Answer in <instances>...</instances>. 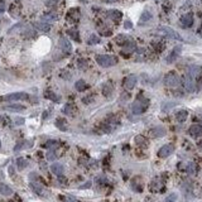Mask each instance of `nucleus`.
<instances>
[{"instance_id":"b1692460","label":"nucleus","mask_w":202,"mask_h":202,"mask_svg":"<svg viewBox=\"0 0 202 202\" xmlns=\"http://www.w3.org/2000/svg\"><path fill=\"white\" fill-rule=\"evenodd\" d=\"M17 166L22 171V169H24L27 166H28V162H27V159H24V158H18L17 159Z\"/></svg>"},{"instance_id":"1a4fd4ad","label":"nucleus","mask_w":202,"mask_h":202,"mask_svg":"<svg viewBox=\"0 0 202 202\" xmlns=\"http://www.w3.org/2000/svg\"><path fill=\"white\" fill-rule=\"evenodd\" d=\"M188 133H190V135H192L195 138L202 137V125H198V124L191 125L190 129H188Z\"/></svg>"},{"instance_id":"bb28decb","label":"nucleus","mask_w":202,"mask_h":202,"mask_svg":"<svg viewBox=\"0 0 202 202\" xmlns=\"http://www.w3.org/2000/svg\"><path fill=\"white\" fill-rule=\"evenodd\" d=\"M139 181V177H138V179H137V177L133 179V188L135 191H138V192H140L142 190H143V186H142V183H137Z\"/></svg>"},{"instance_id":"4be33fe9","label":"nucleus","mask_w":202,"mask_h":202,"mask_svg":"<svg viewBox=\"0 0 202 202\" xmlns=\"http://www.w3.org/2000/svg\"><path fill=\"white\" fill-rule=\"evenodd\" d=\"M128 40H129V37L128 35H124V34H120V35L116 37V43H119L121 46H124L128 42Z\"/></svg>"},{"instance_id":"9b49d317","label":"nucleus","mask_w":202,"mask_h":202,"mask_svg":"<svg viewBox=\"0 0 202 202\" xmlns=\"http://www.w3.org/2000/svg\"><path fill=\"white\" fill-rule=\"evenodd\" d=\"M166 129L163 128V126H155V128H153L152 129V131H150V135L153 137V138H162V137H164L166 135Z\"/></svg>"},{"instance_id":"5701e85b","label":"nucleus","mask_w":202,"mask_h":202,"mask_svg":"<svg viewBox=\"0 0 202 202\" xmlns=\"http://www.w3.org/2000/svg\"><path fill=\"white\" fill-rule=\"evenodd\" d=\"M150 19H152V14L148 10H145L142 14V17H140V24L142 23H146L148 20H150Z\"/></svg>"},{"instance_id":"39448f33","label":"nucleus","mask_w":202,"mask_h":202,"mask_svg":"<svg viewBox=\"0 0 202 202\" xmlns=\"http://www.w3.org/2000/svg\"><path fill=\"white\" fill-rule=\"evenodd\" d=\"M159 31L163 33L166 37H168V38H172L174 40H182V37L176 31H173L172 28H169V27H160Z\"/></svg>"},{"instance_id":"0eeeda50","label":"nucleus","mask_w":202,"mask_h":202,"mask_svg":"<svg viewBox=\"0 0 202 202\" xmlns=\"http://www.w3.org/2000/svg\"><path fill=\"white\" fill-rule=\"evenodd\" d=\"M137 82H138V78H137V76L130 75V76H128V77L124 80V87H125L126 90H131V89L135 87Z\"/></svg>"},{"instance_id":"9d476101","label":"nucleus","mask_w":202,"mask_h":202,"mask_svg":"<svg viewBox=\"0 0 202 202\" xmlns=\"http://www.w3.org/2000/svg\"><path fill=\"white\" fill-rule=\"evenodd\" d=\"M181 24L183 28H190L193 24V15L192 14H186L181 18Z\"/></svg>"},{"instance_id":"473e14b6","label":"nucleus","mask_w":202,"mask_h":202,"mask_svg":"<svg viewBox=\"0 0 202 202\" xmlns=\"http://www.w3.org/2000/svg\"><path fill=\"white\" fill-rule=\"evenodd\" d=\"M56 158H57V154H56L55 152H52V150H51V152L47 153V159H48V160H55Z\"/></svg>"},{"instance_id":"72a5a7b5","label":"nucleus","mask_w":202,"mask_h":202,"mask_svg":"<svg viewBox=\"0 0 202 202\" xmlns=\"http://www.w3.org/2000/svg\"><path fill=\"white\" fill-rule=\"evenodd\" d=\"M176 201H177V196L173 193V195L168 196V197L166 198V201H164V202H176Z\"/></svg>"},{"instance_id":"7c9ffc66","label":"nucleus","mask_w":202,"mask_h":202,"mask_svg":"<svg viewBox=\"0 0 202 202\" xmlns=\"http://www.w3.org/2000/svg\"><path fill=\"white\" fill-rule=\"evenodd\" d=\"M37 27H38L40 31H44V32H48V31H49V25L46 24V23H38Z\"/></svg>"},{"instance_id":"423d86ee","label":"nucleus","mask_w":202,"mask_h":202,"mask_svg":"<svg viewBox=\"0 0 202 202\" xmlns=\"http://www.w3.org/2000/svg\"><path fill=\"white\" fill-rule=\"evenodd\" d=\"M173 150H174V146L172 144H166L158 150V157L159 158H167L173 153Z\"/></svg>"},{"instance_id":"aec40b11","label":"nucleus","mask_w":202,"mask_h":202,"mask_svg":"<svg viewBox=\"0 0 202 202\" xmlns=\"http://www.w3.org/2000/svg\"><path fill=\"white\" fill-rule=\"evenodd\" d=\"M187 116H188L187 110H178L176 113V119L179 121V123H183V121L187 119Z\"/></svg>"},{"instance_id":"a211bd4d","label":"nucleus","mask_w":202,"mask_h":202,"mask_svg":"<svg viewBox=\"0 0 202 202\" xmlns=\"http://www.w3.org/2000/svg\"><path fill=\"white\" fill-rule=\"evenodd\" d=\"M0 193H2L3 196H10L13 195V190L5 183H2L0 184Z\"/></svg>"},{"instance_id":"c756f323","label":"nucleus","mask_w":202,"mask_h":202,"mask_svg":"<svg viewBox=\"0 0 202 202\" xmlns=\"http://www.w3.org/2000/svg\"><path fill=\"white\" fill-rule=\"evenodd\" d=\"M99 42H100V38L96 37V35H91V37L89 38V44H96V43H99Z\"/></svg>"},{"instance_id":"ea45409f","label":"nucleus","mask_w":202,"mask_h":202,"mask_svg":"<svg viewBox=\"0 0 202 202\" xmlns=\"http://www.w3.org/2000/svg\"><path fill=\"white\" fill-rule=\"evenodd\" d=\"M124 27H125L126 29H129V28H131V27H133V24H131V23H130L129 20H126V22L124 23Z\"/></svg>"},{"instance_id":"79ce46f5","label":"nucleus","mask_w":202,"mask_h":202,"mask_svg":"<svg viewBox=\"0 0 202 202\" xmlns=\"http://www.w3.org/2000/svg\"><path fill=\"white\" fill-rule=\"evenodd\" d=\"M198 146H200L201 149H202V142H200V143H198Z\"/></svg>"},{"instance_id":"c9c22d12","label":"nucleus","mask_w":202,"mask_h":202,"mask_svg":"<svg viewBox=\"0 0 202 202\" xmlns=\"http://www.w3.org/2000/svg\"><path fill=\"white\" fill-rule=\"evenodd\" d=\"M71 109H72V105H66L63 113L64 114H71Z\"/></svg>"},{"instance_id":"c03bdc74","label":"nucleus","mask_w":202,"mask_h":202,"mask_svg":"<svg viewBox=\"0 0 202 202\" xmlns=\"http://www.w3.org/2000/svg\"><path fill=\"white\" fill-rule=\"evenodd\" d=\"M0 146H2V142H0Z\"/></svg>"},{"instance_id":"f704fd0d","label":"nucleus","mask_w":202,"mask_h":202,"mask_svg":"<svg viewBox=\"0 0 202 202\" xmlns=\"http://www.w3.org/2000/svg\"><path fill=\"white\" fill-rule=\"evenodd\" d=\"M135 142H137L138 144H146V142H145V139H144L143 137H140V135H138V137L135 138Z\"/></svg>"},{"instance_id":"a19ab883","label":"nucleus","mask_w":202,"mask_h":202,"mask_svg":"<svg viewBox=\"0 0 202 202\" xmlns=\"http://www.w3.org/2000/svg\"><path fill=\"white\" fill-rule=\"evenodd\" d=\"M106 3H116V2H119V0H105Z\"/></svg>"},{"instance_id":"412c9836","label":"nucleus","mask_w":202,"mask_h":202,"mask_svg":"<svg viewBox=\"0 0 202 202\" xmlns=\"http://www.w3.org/2000/svg\"><path fill=\"white\" fill-rule=\"evenodd\" d=\"M111 92H113V86L110 84H105L102 86V93H104L105 96H110Z\"/></svg>"},{"instance_id":"6e6552de","label":"nucleus","mask_w":202,"mask_h":202,"mask_svg":"<svg viewBox=\"0 0 202 202\" xmlns=\"http://www.w3.org/2000/svg\"><path fill=\"white\" fill-rule=\"evenodd\" d=\"M183 86H184V89L188 91V92H193L195 91V81H193V78L191 77V76H184V78H183Z\"/></svg>"},{"instance_id":"37998d69","label":"nucleus","mask_w":202,"mask_h":202,"mask_svg":"<svg viewBox=\"0 0 202 202\" xmlns=\"http://www.w3.org/2000/svg\"><path fill=\"white\" fill-rule=\"evenodd\" d=\"M198 86H200V87L202 89V80H201V82H200V85H198Z\"/></svg>"},{"instance_id":"20e7f679","label":"nucleus","mask_w":202,"mask_h":202,"mask_svg":"<svg viewBox=\"0 0 202 202\" xmlns=\"http://www.w3.org/2000/svg\"><path fill=\"white\" fill-rule=\"evenodd\" d=\"M23 99H28V95L25 92H14V93H9V95L2 96L0 101H18Z\"/></svg>"},{"instance_id":"c85d7f7f","label":"nucleus","mask_w":202,"mask_h":202,"mask_svg":"<svg viewBox=\"0 0 202 202\" xmlns=\"http://www.w3.org/2000/svg\"><path fill=\"white\" fill-rule=\"evenodd\" d=\"M56 125H57V128L61 129V130H67V128H66V123L63 121V119H58V120L56 121Z\"/></svg>"},{"instance_id":"ddd939ff","label":"nucleus","mask_w":202,"mask_h":202,"mask_svg":"<svg viewBox=\"0 0 202 202\" xmlns=\"http://www.w3.org/2000/svg\"><path fill=\"white\" fill-rule=\"evenodd\" d=\"M163 188H164V184L163 182H162L160 179H154L152 183H150V191H154V192H160V191H163Z\"/></svg>"},{"instance_id":"f3484780","label":"nucleus","mask_w":202,"mask_h":202,"mask_svg":"<svg viewBox=\"0 0 202 202\" xmlns=\"http://www.w3.org/2000/svg\"><path fill=\"white\" fill-rule=\"evenodd\" d=\"M107 15H109V18H111L115 22H119L121 19V17H123V14H121L119 10H109V11H107Z\"/></svg>"},{"instance_id":"4468645a","label":"nucleus","mask_w":202,"mask_h":202,"mask_svg":"<svg viewBox=\"0 0 202 202\" xmlns=\"http://www.w3.org/2000/svg\"><path fill=\"white\" fill-rule=\"evenodd\" d=\"M51 171H52L53 174H56V176L61 177L62 174H63V172H64V168H63V166L60 164V163H53V164L51 166Z\"/></svg>"},{"instance_id":"393cba45","label":"nucleus","mask_w":202,"mask_h":202,"mask_svg":"<svg viewBox=\"0 0 202 202\" xmlns=\"http://www.w3.org/2000/svg\"><path fill=\"white\" fill-rule=\"evenodd\" d=\"M75 87L77 91H84L86 89V84H85V81L84 80H78L77 82L75 84Z\"/></svg>"},{"instance_id":"58836bf2","label":"nucleus","mask_w":202,"mask_h":202,"mask_svg":"<svg viewBox=\"0 0 202 202\" xmlns=\"http://www.w3.org/2000/svg\"><path fill=\"white\" fill-rule=\"evenodd\" d=\"M56 144H57V142L49 140V142H47V143H46V146H47V148H49V146H52V145H56Z\"/></svg>"},{"instance_id":"2eb2a0df","label":"nucleus","mask_w":202,"mask_h":202,"mask_svg":"<svg viewBox=\"0 0 202 202\" xmlns=\"http://www.w3.org/2000/svg\"><path fill=\"white\" fill-rule=\"evenodd\" d=\"M179 53H181V47H176L172 52H171V55L167 57V62L168 63H172V62H174L177 58H178V56H179Z\"/></svg>"},{"instance_id":"e433bc0d","label":"nucleus","mask_w":202,"mask_h":202,"mask_svg":"<svg viewBox=\"0 0 202 202\" xmlns=\"http://www.w3.org/2000/svg\"><path fill=\"white\" fill-rule=\"evenodd\" d=\"M68 34H70V35H72V37H73L76 40H78V34H77V32H76V31H73V32H72V31H70V32H68Z\"/></svg>"},{"instance_id":"a878e982","label":"nucleus","mask_w":202,"mask_h":202,"mask_svg":"<svg viewBox=\"0 0 202 202\" xmlns=\"http://www.w3.org/2000/svg\"><path fill=\"white\" fill-rule=\"evenodd\" d=\"M6 109L10 111H23L24 106L23 105H9V106H6Z\"/></svg>"},{"instance_id":"f257e3e1","label":"nucleus","mask_w":202,"mask_h":202,"mask_svg":"<svg viewBox=\"0 0 202 202\" xmlns=\"http://www.w3.org/2000/svg\"><path fill=\"white\" fill-rule=\"evenodd\" d=\"M148 106H149V100L145 97H139L131 104V111L134 114L139 115V114H143L148 109Z\"/></svg>"},{"instance_id":"dca6fc26","label":"nucleus","mask_w":202,"mask_h":202,"mask_svg":"<svg viewBox=\"0 0 202 202\" xmlns=\"http://www.w3.org/2000/svg\"><path fill=\"white\" fill-rule=\"evenodd\" d=\"M60 47L64 52H70L71 51V43H70V40L67 39V38H61L60 39Z\"/></svg>"},{"instance_id":"7ed1b4c3","label":"nucleus","mask_w":202,"mask_h":202,"mask_svg":"<svg viewBox=\"0 0 202 202\" xmlns=\"http://www.w3.org/2000/svg\"><path fill=\"white\" fill-rule=\"evenodd\" d=\"M163 82H164V85L167 87L173 89V87H177L181 84V78H179V76L176 72H168L164 76V81H163Z\"/></svg>"},{"instance_id":"f03ea898","label":"nucleus","mask_w":202,"mask_h":202,"mask_svg":"<svg viewBox=\"0 0 202 202\" xmlns=\"http://www.w3.org/2000/svg\"><path fill=\"white\" fill-rule=\"evenodd\" d=\"M96 62L101 67H111L117 63V58L115 56H110V55H99V56H96Z\"/></svg>"},{"instance_id":"6ab92c4d","label":"nucleus","mask_w":202,"mask_h":202,"mask_svg":"<svg viewBox=\"0 0 202 202\" xmlns=\"http://www.w3.org/2000/svg\"><path fill=\"white\" fill-rule=\"evenodd\" d=\"M201 73V67L200 66H191L190 70H188V76H191L192 78L198 76Z\"/></svg>"},{"instance_id":"cd10ccee","label":"nucleus","mask_w":202,"mask_h":202,"mask_svg":"<svg viewBox=\"0 0 202 202\" xmlns=\"http://www.w3.org/2000/svg\"><path fill=\"white\" fill-rule=\"evenodd\" d=\"M186 171H187L188 173H190V174H195L196 171H197V169H196V164H195V163H188Z\"/></svg>"},{"instance_id":"a18cd8bd","label":"nucleus","mask_w":202,"mask_h":202,"mask_svg":"<svg viewBox=\"0 0 202 202\" xmlns=\"http://www.w3.org/2000/svg\"><path fill=\"white\" fill-rule=\"evenodd\" d=\"M201 116H202V115H201ZM201 119H202V117H201Z\"/></svg>"},{"instance_id":"f8f14e48","label":"nucleus","mask_w":202,"mask_h":202,"mask_svg":"<svg viewBox=\"0 0 202 202\" xmlns=\"http://www.w3.org/2000/svg\"><path fill=\"white\" fill-rule=\"evenodd\" d=\"M31 187H32V190L37 193V195H39V196H46V190H44V187L40 184V183H37V182H32L31 183Z\"/></svg>"},{"instance_id":"4c0bfd02","label":"nucleus","mask_w":202,"mask_h":202,"mask_svg":"<svg viewBox=\"0 0 202 202\" xmlns=\"http://www.w3.org/2000/svg\"><path fill=\"white\" fill-rule=\"evenodd\" d=\"M5 11V3L3 2V0H0V13Z\"/></svg>"},{"instance_id":"2f4dec72","label":"nucleus","mask_w":202,"mask_h":202,"mask_svg":"<svg viewBox=\"0 0 202 202\" xmlns=\"http://www.w3.org/2000/svg\"><path fill=\"white\" fill-rule=\"evenodd\" d=\"M62 201L63 202H78L77 198L75 197H71V196H66V197H62Z\"/></svg>"}]
</instances>
